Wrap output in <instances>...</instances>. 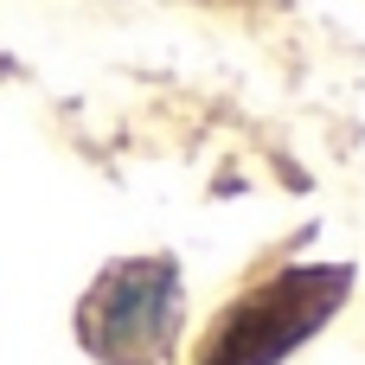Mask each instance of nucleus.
I'll return each instance as SVG.
<instances>
[{
	"mask_svg": "<svg viewBox=\"0 0 365 365\" xmlns=\"http://www.w3.org/2000/svg\"><path fill=\"white\" fill-rule=\"evenodd\" d=\"M346 282H353L346 269H314V263L282 269L276 282L250 289L218 321V334H212L199 365H282L314 327L334 321V308L346 302Z\"/></svg>",
	"mask_w": 365,
	"mask_h": 365,
	"instance_id": "1",
	"label": "nucleus"
},
{
	"mask_svg": "<svg viewBox=\"0 0 365 365\" xmlns=\"http://www.w3.org/2000/svg\"><path fill=\"white\" fill-rule=\"evenodd\" d=\"M180 327V269L167 257H128L77 308V334L109 365H154Z\"/></svg>",
	"mask_w": 365,
	"mask_h": 365,
	"instance_id": "2",
	"label": "nucleus"
}]
</instances>
